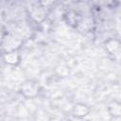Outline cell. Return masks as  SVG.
I'll use <instances>...</instances> for the list:
<instances>
[{"instance_id":"obj_6","label":"cell","mask_w":121,"mask_h":121,"mask_svg":"<svg viewBox=\"0 0 121 121\" xmlns=\"http://www.w3.org/2000/svg\"><path fill=\"white\" fill-rule=\"evenodd\" d=\"M105 49L110 55H117L121 50V41L118 39H108L105 42Z\"/></svg>"},{"instance_id":"obj_8","label":"cell","mask_w":121,"mask_h":121,"mask_svg":"<svg viewBox=\"0 0 121 121\" xmlns=\"http://www.w3.org/2000/svg\"><path fill=\"white\" fill-rule=\"evenodd\" d=\"M108 113L113 118H121V101L113 99L107 105Z\"/></svg>"},{"instance_id":"obj_4","label":"cell","mask_w":121,"mask_h":121,"mask_svg":"<svg viewBox=\"0 0 121 121\" xmlns=\"http://www.w3.org/2000/svg\"><path fill=\"white\" fill-rule=\"evenodd\" d=\"M28 14L30 18L35 22V23H41L43 21V19L46 16L45 12V8L42 6H35L32 7L28 9Z\"/></svg>"},{"instance_id":"obj_1","label":"cell","mask_w":121,"mask_h":121,"mask_svg":"<svg viewBox=\"0 0 121 121\" xmlns=\"http://www.w3.org/2000/svg\"><path fill=\"white\" fill-rule=\"evenodd\" d=\"M20 93L25 98H27V99L35 98L38 96L40 93L39 84L32 79H26L21 84Z\"/></svg>"},{"instance_id":"obj_7","label":"cell","mask_w":121,"mask_h":121,"mask_svg":"<svg viewBox=\"0 0 121 121\" xmlns=\"http://www.w3.org/2000/svg\"><path fill=\"white\" fill-rule=\"evenodd\" d=\"M3 59L7 64L11 66H17L22 60V56L18 51H12V52L4 53Z\"/></svg>"},{"instance_id":"obj_5","label":"cell","mask_w":121,"mask_h":121,"mask_svg":"<svg viewBox=\"0 0 121 121\" xmlns=\"http://www.w3.org/2000/svg\"><path fill=\"white\" fill-rule=\"evenodd\" d=\"M90 107L84 103H81V102H78V103H76L73 108H72V114L76 117V118H78V119H82V118H85L86 116L89 115L90 113Z\"/></svg>"},{"instance_id":"obj_2","label":"cell","mask_w":121,"mask_h":121,"mask_svg":"<svg viewBox=\"0 0 121 121\" xmlns=\"http://www.w3.org/2000/svg\"><path fill=\"white\" fill-rule=\"evenodd\" d=\"M23 44V41L16 37L13 34H7L6 36H3L2 39V51L4 53L12 52V51H18V49Z\"/></svg>"},{"instance_id":"obj_3","label":"cell","mask_w":121,"mask_h":121,"mask_svg":"<svg viewBox=\"0 0 121 121\" xmlns=\"http://www.w3.org/2000/svg\"><path fill=\"white\" fill-rule=\"evenodd\" d=\"M63 18L65 20V22L71 26L72 27L74 28H78L81 20H82V17L80 14H78L77 11L73 10V9H69L67 10L64 14H63Z\"/></svg>"}]
</instances>
